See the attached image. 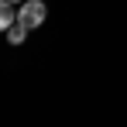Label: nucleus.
<instances>
[{
  "label": "nucleus",
  "instance_id": "f257e3e1",
  "mask_svg": "<svg viewBox=\"0 0 127 127\" xmlns=\"http://www.w3.org/2000/svg\"><path fill=\"white\" fill-rule=\"evenodd\" d=\"M17 24H24L28 31L41 28V24H45V3H41V0H24L21 10H17Z\"/></svg>",
  "mask_w": 127,
  "mask_h": 127
},
{
  "label": "nucleus",
  "instance_id": "f03ea898",
  "mask_svg": "<svg viewBox=\"0 0 127 127\" xmlns=\"http://www.w3.org/2000/svg\"><path fill=\"white\" fill-rule=\"evenodd\" d=\"M14 24H17V10H14V3H10V0H0V31L14 28Z\"/></svg>",
  "mask_w": 127,
  "mask_h": 127
},
{
  "label": "nucleus",
  "instance_id": "7ed1b4c3",
  "mask_svg": "<svg viewBox=\"0 0 127 127\" xmlns=\"http://www.w3.org/2000/svg\"><path fill=\"white\" fill-rule=\"evenodd\" d=\"M24 38H28V28H24V24H14V28H7V41H10V45H21Z\"/></svg>",
  "mask_w": 127,
  "mask_h": 127
},
{
  "label": "nucleus",
  "instance_id": "20e7f679",
  "mask_svg": "<svg viewBox=\"0 0 127 127\" xmlns=\"http://www.w3.org/2000/svg\"><path fill=\"white\" fill-rule=\"evenodd\" d=\"M10 3H24V0H10Z\"/></svg>",
  "mask_w": 127,
  "mask_h": 127
}]
</instances>
